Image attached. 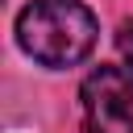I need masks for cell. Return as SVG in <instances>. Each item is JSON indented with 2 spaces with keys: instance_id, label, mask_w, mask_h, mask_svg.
Listing matches in <instances>:
<instances>
[{
  "instance_id": "1",
  "label": "cell",
  "mask_w": 133,
  "mask_h": 133,
  "mask_svg": "<svg viewBox=\"0 0 133 133\" xmlns=\"http://www.w3.org/2000/svg\"><path fill=\"white\" fill-rule=\"evenodd\" d=\"M96 17L83 0H33L17 17L21 50L42 66H75L96 46Z\"/></svg>"
},
{
  "instance_id": "2",
  "label": "cell",
  "mask_w": 133,
  "mask_h": 133,
  "mask_svg": "<svg viewBox=\"0 0 133 133\" xmlns=\"http://www.w3.org/2000/svg\"><path fill=\"white\" fill-rule=\"evenodd\" d=\"M83 133H133V79L121 66H96L83 87Z\"/></svg>"
},
{
  "instance_id": "3",
  "label": "cell",
  "mask_w": 133,
  "mask_h": 133,
  "mask_svg": "<svg viewBox=\"0 0 133 133\" xmlns=\"http://www.w3.org/2000/svg\"><path fill=\"white\" fill-rule=\"evenodd\" d=\"M116 50L125 54V62H129V71H133V21L121 25V33H116Z\"/></svg>"
}]
</instances>
